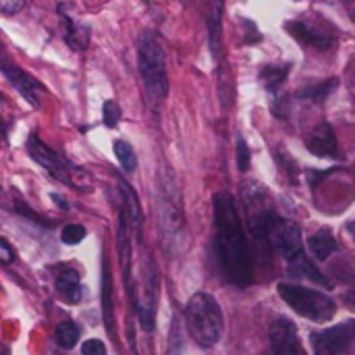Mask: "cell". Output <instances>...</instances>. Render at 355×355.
Instances as JSON below:
<instances>
[{"instance_id":"ba28073f","label":"cell","mask_w":355,"mask_h":355,"mask_svg":"<svg viewBox=\"0 0 355 355\" xmlns=\"http://www.w3.org/2000/svg\"><path fill=\"white\" fill-rule=\"evenodd\" d=\"M270 345L275 355H306L295 324L287 318H279L270 324Z\"/></svg>"},{"instance_id":"8fae6325","label":"cell","mask_w":355,"mask_h":355,"mask_svg":"<svg viewBox=\"0 0 355 355\" xmlns=\"http://www.w3.org/2000/svg\"><path fill=\"white\" fill-rule=\"evenodd\" d=\"M306 148L318 158H339V144L333 127L329 123L318 125L306 137Z\"/></svg>"},{"instance_id":"d4e9b609","label":"cell","mask_w":355,"mask_h":355,"mask_svg":"<svg viewBox=\"0 0 355 355\" xmlns=\"http://www.w3.org/2000/svg\"><path fill=\"white\" fill-rule=\"evenodd\" d=\"M102 114H104V125L106 127H116L121 121V106L114 100H106L102 106Z\"/></svg>"},{"instance_id":"7a4b0ae2","label":"cell","mask_w":355,"mask_h":355,"mask_svg":"<svg viewBox=\"0 0 355 355\" xmlns=\"http://www.w3.org/2000/svg\"><path fill=\"white\" fill-rule=\"evenodd\" d=\"M185 320L191 337L202 347H212L220 341L225 318L218 302L208 293H196L185 308Z\"/></svg>"},{"instance_id":"ffe728a7","label":"cell","mask_w":355,"mask_h":355,"mask_svg":"<svg viewBox=\"0 0 355 355\" xmlns=\"http://www.w3.org/2000/svg\"><path fill=\"white\" fill-rule=\"evenodd\" d=\"M220 12H223V2L214 0L212 10H210V44H212L214 56H218L220 52Z\"/></svg>"},{"instance_id":"9c48e42d","label":"cell","mask_w":355,"mask_h":355,"mask_svg":"<svg viewBox=\"0 0 355 355\" xmlns=\"http://www.w3.org/2000/svg\"><path fill=\"white\" fill-rule=\"evenodd\" d=\"M27 150H29V156L40 164L44 166L46 171H50L58 181L62 183H69V171H71V164L64 162L54 150H50L40 137L31 135L29 141H27Z\"/></svg>"},{"instance_id":"836d02e7","label":"cell","mask_w":355,"mask_h":355,"mask_svg":"<svg viewBox=\"0 0 355 355\" xmlns=\"http://www.w3.org/2000/svg\"><path fill=\"white\" fill-rule=\"evenodd\" d=\"M0 355H6V354H4V352H2V349H0Z\"/></svg>"},{"instance_id":"e575fe53","label":"cell","mask_w":355,"mask_h":355,"mask_svg":"<svg viewBox=\"0 0 355 355\" xmlns=\"http://www.w3.org/2000/svg\"><path fill=\"white\" fill-rule=\"evenodd\" d=\"M352 19H354V21H355V10H354V17H352Z\"/></svg>"},{"instance_id":"d6986e66","label":"cell","mask_w":355,"mask_h":355,"mask_svg":"<svg viewBox=\"0 0 355 355\" xmlns=\"http://www.w3.org/2000/svg\"><path fill=\"white\" fill-rule=\"evenodd\" d=\"M119 185H121V193L125 198V204H127V210H129V216H131V225H135V231L139 233V229H141V208H139V202H137L133 189L123 179L119 181Z\"/></svg>"},{"instance_id":"cb8c5ba5","label":"cell","mask_w":355,"mask_h":355,"mask_svg":"<svg viewBox=\"0 0 355 355\" xmlns=\"http://www.w3.org/2000/svg\"><path fill=\"white\" fill-rule=\"evenodd\" d=\"M85 227H81V225H67L62 231H60V239H62V243H67V245H77V243H81L83 241V237H85Z\"/></svg>"},{"instance_id":"52a82bcc","label":"cell","mask_w":355,"mask_h":355,"mask_svg":"<svg viewBox=\"0 0 355 355\" xmlns=\"http://www.w3.org/2000/svg\"><path fill=\"white\" fill-rule=\"evenodd\" d=\"M0 69H2V73L6 75V79L15 85V89H17L33 108H40V106H42L40 94L46 92V87H44L37 79H33L29 73H25L19 64H15L2 50H0Z\"/></svg>"},{"instance_id":"6da1fadb","label":"cell","mask_w":355,"mask_h":355,"mask_svg":"<svg viewBox=\"0 0 355 355\" xmlns=\"http://www.w3.org/2000/svg\"><path fill=\"white\" fill-rule=\"evenodd\" d=\"M214 248L227 281L248 287L254 281V260L235 200L229 193L214 196Z\"/></svg>"},{"instance_id":"484cf974","label":"cell","mask_w":355,"mask_h":355,"mask_svg":"<svg viewBox=\"0 0 355 355\" xmlns=\"http://www.w3.org/2000/svg\"><path fill=\"white\" fill-rule=\"evenodd\" d=\"M333 268H341V272H337V277H339L343 283H352V281H355V264L347 258V256H341L339 262L333 264Z\"/></svg>"},{"instance_id":"4dcf8cb0","label":"cell","mask_w":355,"mask_h":355,"mask_svg":"<svg viewBox=\"0 0 355 355\" xmlns=\"http://www.w3.org/2000/svg\"><path fill=\"white\" fill-rule=\"evenodd\" d=\"M343 300H345V304H347L349 308H355V287H352V289L345 293V297H343Z\"/></svg>"},{"instance_id":"7402d4cb","label":"cell","mask_w":355,"mask_h":355,"mask_svg":"<svg viewBox=\"0 0 355 355\" xmlns=\"http://www.w3.org/2000/svg\"><path fill=\"white\" fill-rule=\"evenodd\" d=\"M335 87H337V79H329V81H324V83H316V85H310V87L297 92V96H300V98H306V100L310 98V100H314V102H322Z\"/></svg>"},{"instance_id":"277c9868","label":"cell","mask_w":355,"mask_h":355,"mask_svg":"<svg viewBox=\"0 0 355 355\" xmlns=\"http://www.w3.org/2000/svg\"><path fill=\"white\" fill-rule=\"evenodd\" d=\"M279 293L291 306V310H295L300 316L310 318L314 322H329L337 312V304L329 295L314 291V289H306V287L291 285V283H281Z\"/></svg>"},{"instance_id":"d6a6232c","label":"cell","mask_w":355,"mask_h":355,"mask_svg":"<svg viewBox=\"0 0 355 355\" xmlns=\"http://www.w3.org/2000/svg\"><path fill=\"white\" fill-rule=\"evenodd\" d=\"M2 102H4V96H2V94H0V104H2Z\"/></svg>"},{"instance_id":"e0dca14e","label":"cell","mask_w":355,"mask_h":355,"mask_svg":"<svg viewBox=\"0 0 355 355\" xmlns=\"http://www.w3.org/2000/svg\"><path fill=\"white\" fill-rule=\"evenodd\" d=\"M289 71H291V64H268V67L262 69L260 77H262L264 85L270 92H275V89H279L283 85V81L287 79Z\"/></svg>"},{"instance_id":"83f0119b","label":"cell","mask_w":355,"mask_h":355,"mask_svg":"<svg viewBox=\"0 0 355 355\" xmlns=\"http://www.w3.org/2000/svg\"><path fill=\"white\" fill-rule=\"evenodd\" d=\"M81 354L83 355H106V345L100 341V339H89L83 343L81 347Z\"/></svg>"},{"instance_id":"603a6c76","label":"cell","mask_w":355,"mask_h":355,"mask_svg":"<svg viewBox=\"0 0 355 355\" xmlns=\"http://www.w3.org/2000/svg\"><path fill=\"white\" fill-rule=\"evenodd\" d=\"M102 287H104V318H106V327L112 333V302H110V272H108V264L104 262V277H102Z\"/></svg>"},{"instance_id":"5b68a950","label":"cell","mask_w":355,"mask_h":355,"mask_svg":"<svg viewBox=\"0 0 355 355\" xmlns=\"http://www.w3.org/2000/svg\"><path fill=\"white\" fill-rule=\"evenodd\" d=\"M264 235H266V243L272 245L287 260H293L295 256H300L304 252L300 227L295 223H291V220H285V218L277 216L275 212H270L268 218H266Z\"/></svg>"},{"instance_id":"1f68e13d","label":"cell","mask_w":355,"mask_h":355,"mask_svg":"<svg viewBox=\"0 0 355 355\" xmlns=\"http://www.w3.org/2000/svg\"><path fill=\"white\" fill-rule=\"evenodd\" d=\"M347 231H349V233H352V235H354V237H355V220H354V223H349Z\"/></svg>"},{"instance_id":"f546056e","label":"cell","mask_w":355,"mask_h":355,"mask_svg":"<svg viewBox=\"0 0 355 355\" xmlns=\"http://www.w3.org/2000/svg\"><path fill=\"white\" fill-rule=\"evenodd\" d=\"M12 260H15L12 248H10L4 239H0V262H2V264H10Z\"/></svg>"},{"instance_id":"2e32d148","label":"cell","mask_w":355,"mask_h":355,"mask_svg":"<svg viewBox=\"0 0 355 355\" xmlns=\"http://www.w3.org/2000/svg\"><path fill=\"white\" fill-rule=\"evenodd\" d=\"M119 252H121V262H123V272H125V283L131 289V245H129V237H127V216L125 210H121L119 214Z\"/></svg>"},{"instance_id":"7c38bea8","label":"cell","mask_w":355,"mask_h":355,"mask_svg":"<svg viewBox=\"0 0 355 355\" xmlns=\"http://www.w3.org/2000/svg\"><path fill=\"white\" fill-rule=\"evenodd\" d=\"M289 275H291V277H297V279L312 281V283L322 285V287H327V289L333 287V283L329 281V277L316 268V264L306 256V252H302L300 256H295L293 260H289Z\"/></svg>"},{"instance_id":"f1b7e54d","label":"cell","mask_w":355,"mask_h":355,"mask_svg":"<svg viewBox=\"0 0 355 355\" xmlns=\"http://www.w3.org/2000/svg\"><path fill=\"white\" fill-rule=\"evenodd\" d=\"M25 6V0H0V12L4 15H15Z\"/></svg>"},{"instance_id":"4316f807","label":"cell","mask_w":355,"mask_h":355,"mask_svg":"<svg viewBox=\"0 0 355 355\" xmlns=\"http://www.w3.org/2000/svg\"><path fill=\"white\" fill-rule=\"evenodd\" d=\"M237 162H239V171L245 173L250 168V148L243 137H239L237 141Z\"/></svg>"},{"instance_id":"3957f363","label":"cell","mask_w":355,"mask_h":355,"mask_svg":"<svg viewBox=\"0 0 355 355\" xmlns=\"http://www.w3.org/2000/svg\"><path fill=\"white\" fill-rule=\"evenodd\" d=\"M139 73L150 98L162 102L168 94L166 52L160 37L152 31H146L139 37Z\"/></svg>"},{"instance_id":"4fadbf2b","label":"cell","mask_w":355,"mask_h":355,"mask_svg":"<svg viewBox=\"0 0 355 355\" xmlns=\"http://www.w3.org/2000/svg\"><path fill=\"white\" fill-rule=\"evenodd\" d=\"M289 31L304 44H310V46H316V48H327L335 42V37L324 31V29H318L310 23H304V21H295V23H289Z\"/></svg>"},{"instance_id":"30bf717a","label":"cell","mask_w":355,"mask_h":355,"mask_svg":"<svg viewBox=\"0 0 355 355\" xmlns=\"http://www.w3.org/2000/svg\"><path fill=\"white\" fill-rule=\"evenodd\" d=\"M58 15H60L64 42L73 50H85L89 46V27L83 21H79L75 15H71L67 4H58Z\"/></svg>"},{"instance_id":"8992f818","label":"cell","mask_w":355,"mask_h":355,"mask_svg":"<svg viewBox=\"0 0 355 355\" xmlns=\"http://www.w3.org/2000/svg\"><path fill=\"white\" fill-rule=\"evenodd\" d=\"M355 341V320L312 333L314 355H343Z\"/></svg>"},{"instance_id":"ac0fdd59","label":"cell","mask_w":355,"mask_h":355,"mask_svg":"<svg viewBox=\"0 0 355 355\" xmlns=\"http://www.w3.org/2000/svg\"><path fill=\"white\" fill-rule=\"evenodd\" d=\"M54 339L58 343V347L62 349H73L79 341V327L73 320H64L56 327Z\"/></svg>"},{"instance_id":"44dd1931","label":"cell","mask_w":355,"mask_h":355,"mask_svg":"<svg viewBox=\"0 0 355 355\" xmlns=\"http://www.w3.org/2000/svg\"><path fill=\"white\" fill-rule=\"evenodd\" d=\"M114 154H116V158H119V162H121V166L125 168V171H135L137 168V156H135V152H133V148L127 144V141H123V139H116L114 141Z\"/></svg>"},{"instance_id":"5bb4252c","label":"cell","mask_w":355,"mask_h":355,"mask_svg":"<svg viewBox=\"0 0 355 355\" xmlns=\"http://www.w3.org/2000/svg\"><path fill=\"white\" fill-rule=\"evenodd\" d=\"M308 248L310 252L318 258V260H329L337 250V239L333 237V233L329 229H320L318 233H314L310 239H308Z\"/></svg>"},{"instance_id":"9a60e30c","label":"cell","mask_w":355,"mask_h":355,"mask_svg":"<svg viewBox=\"0 0 355 355\" xmlns=\"http://www.w3.org/2000/svg\"><path fill=\"white\" fill-rule=\"evenodd\" d=\"M56 289L58 293L71 302V304H77L81 300V285H79V275L75 270H62L56 279Z\"/></svg>"}]
</instances>
